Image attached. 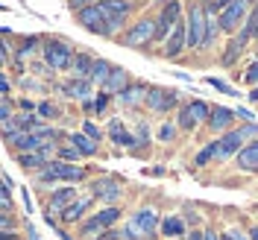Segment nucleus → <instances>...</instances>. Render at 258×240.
Here are the masks:
<instances>
[{
  "label": "nucleus",
  "instance_id": "obj_1",
  "mask_svg": "<svg viewBox=\"0 0 258 240\" xmlns=\"http://www.w3.org/2000/svg\"><path fill=\"white\" fill-rule=\"evenodd\" d=\"M38 185H80L88 179V167H80L77 161H59L50 158L38 170Z\"/></svg>",
  "mask_w": 258,
  "mask_h": 240
},
{
  "label": "nucleus",
  "instance_id": "obj_2",
  "mask_svg": "<svg viewBox=\"0 0 258 240\" xmlns=\"http://www.w3.org/2000/svg\"><path fill=\"white\" fill-rule=\"evenodd\" d=\"M153 15L150 12H144L141 18H135L132 24H126L123 30L114 35V41L120 44V47L126 50H147L150 53V47H153Z\"/></svg>",
  "mask_w": 258,
  "mask_h": 240
},
{
  "label": "nucleus",
  "instance_id": "obj_3",
  "mask_svg": "<svg viewBox=\"0 0 258 240\" xmlns=\"http://www.w3.org/2000/svg\"><path fill=\"white\" fill-rule=\"evenodd\" d=\"M41 56H44V64H47L50 70H56V73H62L71 67V59H74V44L68 41V38H59V35H47V38H41Z\"/></svg>",
  "mask_w": 258,
  "mask_h": 240
},
{
  "label": "nucleus",
  "instance_id": "obj_4",
  "mask_svg": "<svg viewBox=\"0 0 258 240\" xmlns=\"http://www.w3.org/2000/svg\"><path fill=\"white\" fill-rule=\"evenodd\" d=\"M182 21H185V50L197 53L200 50V38H203V24H206V9L200 0H188V6L182 9Z\"/></svg>",
  "mask_w": 258,
  "mask_h": 240
},
{
  "label": "nucleus",
  "instance_id": "obj_5",
  "mask_svg": "<svg viewBox=\"0 0 258 240\" xmlns=\"http://www.w3.org/2000/svg\"><path fill=\"white\" fill-rule=\"evenodd\" d=\"M182 9H185V0H161L159 12L153 15V44H161L167 38V32L173 30L179 18H182Z\"/></svg>",
  "mask_w": 258,
  "mask_h": 240
},
{
  "label": "nucleus",
  "instance_id": "obj_6",
  "mask_svg": "<svg viewBox=\"0 0 258 240\" xmlns=\"http://www.w3.org/2000/svg\"><path fill=\"white\" fill-rule=\"evenodd\" d=\"M120 217H123V211L117 208V202H114V205H106V208H100L97 214H91V217H82L80 220L82 237H94V234L106 231V228H114V223H117Z\"/></svg>",
  "mask_w": 258,
  "mask_h": 240
},
{
  "label": "nucleus",
  "instance_id": "obj_7",
  "mask_svg": "<svg viewBox=\"0 0 258 240\" xmlns=\"http://www.w3.org/2000/svg\"><path fill=\"white\" fill-rule=\"evenodd\" d=\"M206 114H209L206 100H188V103L176 106V129L179 132H194L197 126L206 123Z\"/></svg>",
  "mask_w": 258,
  "mask_h": 240
},
{
  "label": "nucleus",
  "instance_id": "obj_8",
  "mask_svg": "<svg viewBox=\"0 0 258 240\" xmlns=\"http://www.w3.org/2000/svg\"><path fill=\"white\" fill-rule=\"evenodd\" d=\"M141 106H147L150 112H156V114H167L179 106V94L170 91V88H161V85H147Z\"/></svg>",
  "mask_w": 258,
  "mask_h": 240
},
{
  "label": "nucleus",
  "instance_id": "obj_9",
  "mask_svg": "<svg viewBox=\"0 0 258 240\" xmlns=\"http://www.w3.org/2000/svg\"><path fill=\"white\" fill-rule=\"evenodd\" d=\"M246 12H249V3H246V0H229L223 9L214 15V18H217V27H220V32H223V35H232V32L241 27V21H243V15H246Z\"/></svg>",
  "mask_w": 258,
  "mask_h": 240
},
{
  "label": "nucleus",
  "instance_id": "obj_10",
  "mask_svg": "<svg viewBox=\"0 0 258 240\" xmlns=\"http://www.w3.org/2000/svg\"><path fill=\"white\" fill-rule=\"evenodd\" d=\"M77 18V24H80L82 30H88L91 35H100V38H109V30H106V15L100 12V6L97 3H88V6H82L74 12Z\"/></svg>",
  "mask_w": 258,
  "mask_h": 240
},
{
  "label": "nucleus",
  "instance_id": "obj_11",
  "mask_svg": "<svg viewBox=\"0 0 258 240\" xmlns=\"http://www.w3.org/2000/svg\"><path fill=\"white\" fill-rule=\"evenodd\" d=\"M182 53H185V21L179 18L173 30L167 32V38L161 41V56L167 62H176V59H182Z\"/></svg>",
  "mask_w": 258,
  "mask_h": 240
},
{
  "label": "nucleus",
  "instance_id": "obj_12",
  "mask_svg": "<svg viewBox=\"0 0 258 240\" xmlns=\"http://www.w3.org/2000/svg\"><path fill=\"white\" fill-rule=\"evenodd\" d=\"M88 208H94V196H91V193H88V196H80V193H77V196L59 211V220H62L64 225H74L88 214Z\"/></svg>",
  "mask_w": 258,
  "mask_h": 240
},
{
  "label": "nucleus",
  "instance_id": "obj_13",
  "mask_svg": "<svg viewBox=\"0 0 258 240\" xmlns=\"http://www.w3.org/2000/svg\"><path fill=\"white\" fill-rule=\"evenodd\" d=\"M203 126H209V132L220 135V132L235 126V112L226 109V106H209V114H206V123Z\"/></svg>",
  "mask_w": 258,
  "mask_h": 240
},
{
  "label": "nucleus",
  "instance_id": "obj_14",
  "mask_svg": "<svg viewBox=\"0 0 258 240\" xmlns=\"http://www.w3.org/2000/svg\"><path fill=\"white\" fill-rule=\"evenodd\" d=\"M120 193H123V188L112 176H103V179H97V182H91V196L94 199H103L106 205H114L120 199Z\"/></svg>",
  "mask_w": 258,
  "mask_h": 240
},
{
  "label": "nucleus",
  "instance_id": "obj_15",
  "mask_svg": "<svg viewBox=\"0 0 258 240\" xmlns=\"http://www.w3.org/2000/svg\"><path fill=\"white\" fill-rule=\"evenodd\" d=\"M97 6H100V12H106V15H126V18H132L135 12H141L147 3L144 0H97Z\"/></svg>",
  "mask_w": 258,
  "mask_h": 240
},
{
  "label": "nucleus",
  "instance_id": "obj_16",
  "mask_svg": "<svg viewBox=\"0 0 258 240\" xmlns=\"http://www.w3.org/2000/svg\"><path fill=\"white\" fill-rule=\"evenodd\" d=\"M232 158H235V164H238L241 173H255L258 170V141L252 138V141L241 144V149H238Z\"/></svg>",
  "mask_w": 258,
  "mask_h": 240
},
{
  "label": "nucleus",
  "instance_id": "obj_17",
  "mask_svg": "<svg viewBox=\"0 0 258 240\" xmlns=\"http://www.w3.org/2000/svg\"><path fill=\"white\" fill-rule=\"evenodd\" d=\"M129 223H132L135 228H138V231H141V237H156V234H159V214H156L153 208L135 211Z\"/></svg>",
  "mask_w": 258,
  "mask_h": 240
},
{
  "label": "nucleus",
  "instance_id": "obj_18",
  "mask_svg": "<svg viewBox=\"0 0 258 240\" xmlns=\"http://www.w3.org/2000/svg\"><path fill=\"white\" fill-rule=\"evenodd\" d=\"M144 91H147V82H132L129 79L117 94H114V100L120 103V106H126V109H135V106H141L144 103Z\"/></svg>",
  "mask_w": 258,
  "mask_h": 240
},
{
  "label": "nucleus",
  "instance_id": "obj_19",
  "mask_svg": "<svg viewBox=\"0 0 258 240\" xmlns=\"http://www.w3.org/2000/svg\"><path fill=\"white\" fill-rule=\"evenodd\" d=\"M106 132H109V141H112L114 146H123V149H132V146H135V135L123 126L120 117H112L109 126H106Z\"/></svg>",
  "mask_w": 258,
  "mask_h": 240
},
{
  "label": "nucleus",
  "instance_id": "obj_20",
  "mask_svg": "<svg viewBox=\"0 0 258 240\" xmlns=\"http://www.w3.org/2000/svg\"><path fill=\"white\" fill-rule=\"evenodd\" d=\"M59 94H62L64 100H85V97H91V79L71 76L68 82L59 85Z\"/></svg>",
  "mask_w": 258,
  "mask_h": 240
},
{
  "label": "nucleus",
  "instance_id": "obj_21",
  "mask_svg": "<svg viewBox=\"0 0 258 240\" xmlns=\"http://www.w3.org/2000/svg\"><path fill=\"white\" fill-rule=\"evenodd\" d=\"M74 196H77V185H59V188L47 196V214H59Z\"/></svg>",
  "mask_w": 258,
  "mask_h": 240
},
{
  "label": "nucleus",
  "instance_id": "obj_22",
  "mask_svg": "<svg viewBox=\"0 0 258 240\" xmlns=\"http://www.w3.org/2000/svg\"><path fill=\"white\" fill-rule=\"evenodd\" d=\"M18 164H21V170H27V173H38L44 164H47V155L41 152V149H30V152H15Z\"/></svg>",
  "mask_w": 258,
  "mask_h": 240
},
{
  "label": "nucleus",
  "instance_id": "obj_23",
  "mask_svg": "<svg viewBox=\"0 0 258 240\" xmlns=\"http://www.w3.org/2000/svg\"><path fill=\"white\" fill-rule=\"evenodd\" d=\"M6 144H9L12 152H30V149H38V146H41V138H38L35 132H18V135H12Z\"/></svg>",
  "mask_w": 258,
  "mask_h": 240
},
{
  "label": "nucleus",
  "instance_id": "obj_24",
  "mask_svg": "<svg viewBox=\"0 0 258 240\" xmlns=\"http://www.w3.org/2000/svg\"><path fill=\"white\" fill-rule=\"evenodd\" d=\"M68 138V144L74 146L77 152H80L82 158H94L97 152H100V144L97 141H91V138H85L82 132H74V135H64Z\"/></svg>",
  "mask_w": 258,
  "mask_h": 240
},
{
  "label": "nucleus",
  "instance_id": "obj_25",
  "mask_svg": "<svg viewBox=\"0 0 258 240\" xmlns=\"http://www.w3.org/2000/svg\"><path fill=\"white\" fill-rule=\"evenodd\" d=\"M91 64H94V56L91 53H85V50H74V59H71V73L74 76H82V79H88V73H91Z\"/></svg>",
  "mask_w": 258,
  "mask_h": 240
},
{
  "label": "nucleus",
  "instance_id": "obj_26",
  "mask_svg": "<svg viewBox=\"0 0 258 240\" xmlns=\"http://www.w3.org/2000/svg\"><path fill=\"white\" fill-rule=\"evenodd\" d=\"M126 82H129V73L123 70V67H120V64H112L109 76L103 79V91H109V94L114 97L117 91H120V88H123V85H126Z\"/></svg>",
  "mask_w": 258,
  "mask_h": 240
},
{
  "label": "nucleus",
  "instance_id": "obj_27",
  "mask_svg": "<svg viewBox=\"0 0 258 240\" xmlns=\"http://www.w3.org/2000/svg\"><path fill=\"white\" fill-rule=\"evenodd\" d=\"M217 35H220V27H217V18L206 12V24H203V38H200V50H211L217 44Z\"/></svg>",
  "mask_w": 258,
  "mask_h": 240
},
{
  "label": "nucleus",
  "instance_id": "obj_28",
  "mask_svg": "<svg viewBox=\"0 0 258 240\" xmlns=\"http://www.w3.org/2000/svg\"><path fill=\"white\" fill-rule=\"evenodd\" d=\"M243 53H246V44H241L235 35H229V41H226V47H223V56H220V64H223V67H232Z\"/></svg>",
  "mask_w": 258,
  "mask_h": 240
},
{
  "label": "nucleus",
  "instance_id": "obj_29",
  "mask_svg": "<svg viewBox=\"0 0 258 240\" xmlns=\"http://www.w3.org/2000/svg\"><path fill=\"white\" fill-rule=\"evenodd\" d=\"M38 47H41V35H24V38H21V47H18V56H15L18 70L24 67V59H27V56H32Z\"/></svg>",
  "mask_w": 258,
  "mask_h": 240
},
{
  "label": "nucleus",
  "instance_id": "obj_30",
  "mask_svg": "<svg viewBox=\"0 0 258 240\" xmlns=\"http://www.w3.org/2000/svg\"><path fill=\"white\" fill-rule=\"evenodd\" d=\"M185 231H188V225H185V220L176 217V214H170V217H164V220H161V234H164V237L173 240V237H182Z\"/></svg>",
  "mask_w": 258,
  "mask_h": 240
},
{
  "label": "nucleus",
  "instance_id": "obj_31",
  "mask_svg": "<svg viewBox=\"0 0 258 240\" xmlns=\"http://www.w3.org/2000/svg\"><path fill=\"white\" fill-rule=\"evenodd\" d=\"M109 70H112V62H109V59H97V56H94V64H91V73H88V79H91V85H103V79L109 76Z\"/></svg>",
  "mask_w": 258,
  "mask_h": 240
},
{
  "label": "nucleus",
  "instance_id": "obj_32",
  "mask_svg": "<svg viewBox=\"0 0 258 240\" xmlns=\"http://www.w3.org/2000/svg\"><path fill=\"white\" fill-rule=\"evenodd\" d=\"M35 114L47 123V120H59L62 117V109L56 106V103H47V100H41V103H35Z\"/></svg>",
  "mask_w": 258,
  "mask_h": 240
},
{
  "label": "nucleus",
  "instance_id": "obj_33",
  "mask_svg": "<svg viewBox=\"0 0 258 240\" xmlns=\"http://www.w3.org/2000/svg\"><path fill=\"white\" fill-rule=\"evenodd\" d=\"M0 211H6V214H12L15 211V199H12V188L0 179Z\"/></svg>",
  "mask_w": 258,
  "mask_h": 240
},
{
  "label": "nucleus",
  "instance_id": "obj_34",
  "mask_svg": "<svg viewBox=\"0 0 258 240\" xmlns=\"http://www.w3.org/2000/svg\"><path fill=\"white\" fill-rule=\"evenodd\" d=\"M211 161H214V141H209V144L194 155V167H209Z\"/></svg>",
  "mask_w": 258,
  "mask_h": 240
},
{
  "label": "nucleus",
  "instance_id": "obj_35",
  "mask_svg": "<svg viewBox=\"0 0 258 240\" xmlns=\"http://www.w3.org/2000/svg\"><path fill=\"white\" fill-rule=\"evenodd\" d=\"M176 135H179L176 123H161V126H159V132H156L159 144H173V141H176Z\"/></svg>",
  "mask_w": 258,
  "mask_h": 240
},
{
  "label": "nucleus",
  "instance_id": "obj_36",
  "mask_svg": "<svg viewBox=\"0 0 258 240\" xmlns=\"http://www.w3.org/2000/svg\"><path fill=\"white\" fill-rule=\"evenodd\" d=\"M53 155H56L59 161H80V158H82V155H80V152H77L71 144H56Z\"/></svg>",
  "mask_w": 258,
  "mask_h": 240
},
{
  "label": "nucleus",
  "instance_id": "obj_37",
  "mask_svg": "<svg viewBox=\"0 0 258 240\" xmlns=\"http://www.w3.org/2000/svg\"><path fill=\"white\" fill-rule=\"evenodd\" d=\"M243 82L252 88V85H258V59H255V53H252V62L243 67Z\"/></svg>",
  "mask_w": 258,
  "mask_h": 240
},
{
  "label": "nucleus",
  "instance_id": "obj_38",
  "mask_svg": "<svg viewBox=\"0 0 258 240\" xmlns=\"http://www.w3.org/2000/svg\"><path fill=\"white\" fill-rule=\"evenodd\" d=\"M82 135H85V138H91V141H97V144L103 141V129L97 126L94 120H82Z\"/></svg>",
  "mask_w": 258,
  "mask_h": 240
},
{
  "label": "nucleus",
  "instance_id": "obj_39",
  "mask_svg": "<svg viewBox=\"0 0 258 240\" xmlns=\"http://www.w3.org/2000/svg\"><path fill=\"white\" fill-rule=\"evenodd\" d=\"M206 85H211V88H217L220 94H229V97H235V88H232L229 82L217 79V76H206Z\"/></svg>",
  "mask_w": 258,
  "mask_h": 240
},
{
  "label": "nucleus",
  "instance_id": "obj_40",
  "mask_svg": "<svg viewBox=\"0 0 258 240\" xmlns=\"http://www.w3.org/2000/svg\"><path fill=\"white\" fill-rule=\"evenodd\" d=\"M91 103H94V114H103L106 112V106L112 103V94H109V91H100L97 100H91Z\"/></svg>",
  "mask_w": 258,
  "mask_h": 240
},
{
  "label": "nucleus",
  "instance_id": "obj_41",
  "mask_svg": "<svg viewBox=\"0 0 258 240\" xmlns=\"http://www.w3.org/2000/svg\"><path fill=\"white\" fill-rule=\"evenodd\" d=\"M200 3H203V9H206V12H211V15H217V12L223 9V6L229 3V0H200Z\"/></svg>",
  "mask_w": 258,
  "mask_h": 240
},
{
  "label": "nucleus",
  "instance_id": "obj_42",
  "mask_svg": "<svg viewBox=\"0 0 258 240\" xmlns=\"http://www.w3.org/2000/svg\"><path fill=\"white\" fill-rule=\"evenodd\" d=\"M12 109H15V106H12L9 94H6V97H0V123H3V120H6V117L12 114Z\"/></svg>",
  "mask_w": 258,
  "mask_h": 240
},
{
  "label": "nucleus",
  "instance_id": "obj_43",
  "mask_svg": "<svg viewBox=\"0 0 258 240\" xmlns=\"http://www.w3.org/2000/svg\"><path fill=\"white\" fill-rule=\"evenodd\" d=\"M9 59H12V50H9V44L3 41V35H0V70L9 64Z\"/></svg>",
  "mask_w": 258,
  "mask_h": 240
},
{
  "label": "nucleus",
  "instance_id": "obj_44",
  "mask_svg": "<svg viewBox=\"0 0 258 240\" xmlns=\"http://www.w3.org/2000/svg\"><path fill=\"white\" fill-rule=\"evenodd\" d=\"M235 112V117H241L243 123H252L255 120V112H249V109H232Z\"/></svg>",
  "mask_w": 258,
  "mask_h": 240
},
{
  "label": "nucleus",
  "instance_id": "obj_45",
  "mask_svg": "<svg viewBox=\"0 0 258 240\" xmlns=\"http://www.w3.org/2000/svg\"><path fill=\"white\" fill-rule=\"evenodd\" d=\"M88 3H97V0H64V6H68L71 12H77V9H82V6H88Z\"/></svg>",
  "mask_w": 258,
  "mask_h": 240
},
{
  "label": "nucleus",
  "instance_id": "obj_46",
  "mask_svg": "<svg viewBox=\"0 0 258 240\" xmlns=\"http://www.w3.org/2000/svg\"><path fill=\"white\" fill-rule=\"evenodd\" d=\"M0 228H15V220H12V214L0 211Z\"/></svg>",
  "mask_w": 258,
  "mask_h": 240
},
{
  "label": "nucleus",
  "instance_id": "obj_47",
  "mask_svg": "<svg viewBox=\"0 0 258 240\" xmlns=\"http://www.w3.org/2000/svg\"><path fill=\"white\" fill-rule=\"evenodd\" d=\"M9 91H12V85H9V79H6V76H3V70H0V97H6Z\"/></svg>",
  "mask_w": 258,
  "mask_h": 240
},
{
  "label": "nucleus",
  "instance_id": "obj_48",
  "mask_svg": "<svg viewBox=\"0 0 258 240\" xmlns=\"http://www.w3.org/2000/svg\"><path fill=\"white\" fill-rule=\"evenodd\" d=\"M94 240H117V231H112V228H106V231H100V234H94Z\"/></svg>",
  "mask_w": 258,
  "mask_h": 240
},
{
  "label": "nucleus",
  "instance_id": "obj_49",
  "mask_svg": "<svg viewBox=\"0 0 258 240\" xmlns=\"http://www.w3.org/2000/svg\"><path fill=\"white\" fill-rule=\"evenodd\" d=\"M18 109H21V112H35V103H32V100H21Z\"/></svg>",
  "mask_w": 258,
  "mask_h": 240
},
{
  "label": "nucleus",
  "instance_id": "obj_50",
  "mask_svg": "<svg viewBox=\"0 0 258 240\" xmlns=\"http://www.w3.org/2000/svg\"><path fill=\"white\" fill-rule=\"evenodd\" d=\"M203 240H220V237H217L214 228H206V231H203Z\"/></svg>",
  "mask_w": 258,
  "mask_h": 240
},
{
  "label": "nucleus",
  "instance_id": "obj_51",
  "mask_svg": "<svg viewBox=\"0 0 258 240\" xmlns=\"http://www.w3.org/2000/svg\"><path fill=\"white\" fill-rule=\"evenodd\" d=\"M246 100H249L252 106H255V103H258V88H255V85H252V91H249V97H246Z\"/></svg>",
  "mask_w": 258,
  "mask_h": 240
},
{
  "label": "nucleus",
  "instance_id": "obj_52",
  "mask_svg": "<svg viewBox=\"0 0 258 240\" xmlns=\"http://www.w3.org/2000/svg\"><path fill=\"white\" fill-rule=\"evenodd\" d=\"M147 173H150V176H164V167H150Z\"/></svg>",
  "mask_w": 258,
  "mask_h": 240
},
{
  "label": "nucleus",
  "instance_id": "obj_53",
  "mask_svg": "<svg viewBox=\"0 0 258 240\" xmlns=\"http://www.w3.org/2000/svg\"><path fill=\"white\" fill-rule=\"evenodd\" d=\"M246 237H249V240H258V228H255V225H252V228L246 231Z\"/></svg>",
  "mask_w": 258,
  "mask_h": 240
},
{
  "label": "nucleus",
  "instance_id": "obj_54",
  "mask_svg": "<svg viewBox=\"0 0 258 240\" xmlns=\"http://www.w3.org/2000/svg\"><path fill=\"white\" fill-rule=\"evenodd\" d=\"M188 240H203V231H191V234H188Z\"/></svg>",
  "mask_w": 258,
  "mask_h": 240
},
{
  "label": "nucleus",
  "instance_id": "obj_55",
  "mask_svg": "<svg viewBox=\"0 0 258 240\" xmlns=\"http://www.w3.org/2000/svg\"><path fill=\"white\" fill-rule=\"evenodd\" d=\"M232 234H235V240H249L246 234H241V231H232Z\"/></svg>",
  "mask_w": 258,
  "mask_h": 240
},
{
  "label": "nucleus",
  "instance_id": "obj_56",
  "mask_svg": "<svg viewBox=\"0 0 258 240\" xmlns=\"http://www.w3.org/2000/svg\"><path fill=\"white\" fill-rule=\"evenodd\" d=\"M220 240H235V234H232V231H223V237Z\"/></svg>",
  "mask_w": 258,
  "mask_h": 240
},
{
  "label": "nucleus",
  "instance_id": "obj_57",
  "mask_svg": "<svg viewBox=\"0 0 258 240\" xmlns=\"http://www.w3.org/2000/svg\"><path fill=\"white\" fill-rule=\"evenodd\" d=\"M6 9H9V6H3V3H0V12H6Z\"/></svg>",
  "mask_w": 258,
  "mask_h": 240
},
{
  "label": "nucleus",
  "instance_id": "obj_58",
  "mask_svg": "<svg viewBox=\"0 0 258 240\" xmlns=\"http://www.w3.org/2000/svg\"><path fill=\"white\" fill-rule=\"evenodd\" d=\"M246 3H249V6H255V3H258V0H246Z\"/></svg>",
  "mask_w": 258,
  "mask_h": 240
}]
</instances>
